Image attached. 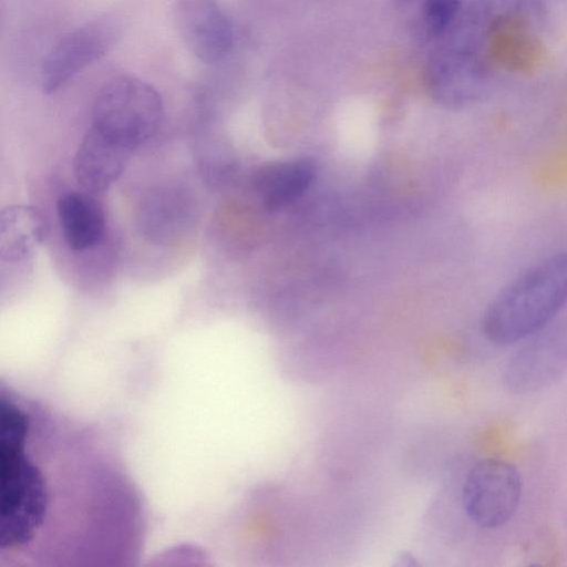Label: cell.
<instances>
[{"mask_svg":"<svg viewBox=\"0 0 567 567\" xmlns=\"http://www.w3.org/2000/svg\"><path fill=\"white\" fill-rule=\"evenodd\" d=\"M49 227L42 213L27 204L2 209L0 215V257L18 262L29 258L45 240Z\"/></svg>","mask_w":567,"mask_h":567,"instance_id":"obj_11","label":"cell"},{"mask_svg":"<svg viewBox=\"0 0 567 567\" xmlns=\"http://www.w3.org/2000/svg\"><path fill=\"white\" fill-rule=\"evenodd\" d=\"M567 303V251L545 257L505 285L482 318L496 346L525 340L551 323Z\"/></svg>","mask_w":567,"mask_h":567,"instance_id":"obj_2","label":"cell"},{"mask_svg":"<svg viewBox=\"0 0 567 567\" xmlns=\"http://www.w3.org/2000/svg\"><path fill=\"white\" fill-rule=\"evenodd\" d=\"M58 220L70 249L84 251L99 245L105 235L106 220L101 203L94 194L69 192L56 203Z\"/></svg>","mask_w":567,"mask_h":567,"instance_id":"obj_9","label":"cell"},{"mask_svg":"<svg viewBox=\"0 0 567 567\" xmlns=\"http://www.w3.org/2000/svg\"><path fill=\"white\" fill-rule=\"evenodd\" d=\"M185 206L175 193L157 192L141 208V227L152 239H161L176 230L185 217Z\"/></svg>","mask_w":567,"mask_h":567,"instance_id":"obj_12","label":"cell"},{"mask_svg":"<svg viewBox=\"0 0 567 567\" xmlns=\"http://www.w3.org/2000/svg\"><path fill=\"white\" fill-rule=\"evenodd\" d=\"M566 372L567 322L554 320L513 353L502 382L514 394H530L551 386Z\"/></svg>","mask_w":567,"mask_h":567,"instance_id":"obj_6","label":"cell"},{"mask_svg":"<svg viewBox=\"0 0 567 567\" xmlns=\"http://www.w3.org/2000/svg\"><path fill=\"white\" fill-rule=\"evenodd\" d=\"M462 16L463 0L420 1V28L427 40H442L455 28Z\"/></svg>","mask_w":567,"mask_h":567,"instance_id":"obj_13","label":"cell"},{"mask_svg":"<svg viewBox=\"0 0 567 567\" xmlns=\"http://www.w3.org/2000/svg\"><path fill=\"white\" fill-rule=\"evenodd\" d=\"M174 17L179 38L200 62L218 63L233 51L234 25L218 0H177Z\"/></svg>","mask_w":567,"mask_h":567,"instance_id":"obj_7","label":"cell"},{"mask_svg":"<svg viewBox=\"0 0 567 567\" xmlns=\"http://www.w3.org/2000/svg\"><path fill=\"white\" fill-rule=\"evenodd\" d=\"M123 22L115 14L94 18L64 34L47 53L40 86L52 94L104 58L118 42Z\"/></svg>","mask_w":567,"mask_h":567,"instance_id":"obj_4","label":"cell"},{"mask_svg":"<svg viewBox=\"0 0 567 567\" xmlns=\"http://www.w3.org/2000/svg\"><path fill=\"white\" fill-rule=\"evenodd\" d=\"M523 494L520 473L509 462L483 458L467 472L461 503L467 518L482 529L507 524L516 514Z\"/></svg>","mask_w":567,"mask_h":567,"instance_id":"obj_5","label":"cell"},{"mask_svg":"<svg viewBox=\"0 0 567 567\" xmlns=\"http://www.w3.org/2000/svg\"><path fill=\"white\" fill-rule=\"evenodd\" d=\"M0 561L125 565L145 533L144 505L94 427L1 383Z\"/></svg>","mask_w":567,"mask_h":567,"instance_id":"obj_1","label":"cell"},{"mask_svg":"<svg viewBox=\"0 0 567 567\" xmlns=\"http://www.w3.org/2000/svg\"><path fill=\"white\" fill-rule=\"evenodd\" d=\"M134 152L89 127L73 158V175L91 194L110 188L124 173Z\"/></svg>","mask_w":567,"mask_h":567,"instance_id":"obj_8","label":"cell"},{"mask_svg":"<svg viewBox=\"0 0 567 567\" xmlns=\"http://www.w3.org/2000/svg\"><path fill=\"white\" fill-rule=\"evenodd\" d=\"M163 118V99L151 83L132 75H118L96 92L90 127L135 152L156 134Z\"/></svg>","mask_w":567,"mask_h":567,"instance_id":"obj_3","label":"cell"},{"mask_svg":"<svg viewBox=\"0 0 567 567\" xmlns=\"http://www.w3.org/2000/svg\"><path fill=\"white\" fill-rule=\"evenodd\" d=\"M313 177V165L307 159L272 162L255 172L252 186L267 208L279 209L297 200Z\"/></svg>","mask_w":567,"mask_h":567,"instance_id":"obj_10","label":"cell"}]
</instances>
